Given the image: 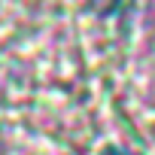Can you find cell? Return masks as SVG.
<instances>
[{
	"instance_id": "cell-2",
	"label": "cell",
	"mask_w": 155,
	"mask_h": 155,
	"mask_svg": "<svg viewBox=\"0 0 155 155\" xmlns=\"http://www.w3.org/2000/svg\"><path fill=\"white\" fill-rule=\"evenodd\" d=\"M101 155H131V152H128V149H119V146H107Z\"/></svg>"
},
{
	"instance_id": "cell-1",
	"label": "cell",
	"mask_w": 155,
	"mask_h": 155,
	"mask_svg": "<svg viewBox=\"0 0 155 155\" xmlns=\"http://www.w3.org/2000/svg\"><path fill=\"white\" fill-rule=\"evenodd\" d=\"M125 3H128V0H91V6H94L101 15H116Z\"/></svg>"
}]
</instances>
